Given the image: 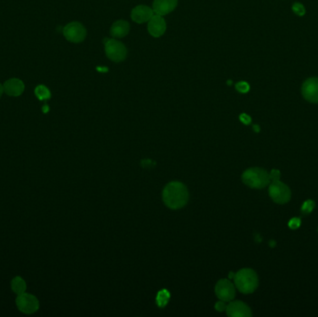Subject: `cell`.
Returning <instances> with one entry per match:
<instances>
[{
  "label": "cell",
  "mask_w": 318,
  "mask_h": 317,
  "mask_svg": "<svg viewBox=\"0 0 318 317\" xmlns=\"http://www.w3.org/2000/svg\"><path fill=\"white\" fill-rule=\"evenodd\" d=\"M129 32H130V23L123 20L114 22L110 30L112 37L116 39H121V38L126 37Z\"/></svg>",
  "instance_id": "obj_15"
},
{
  "label": "cell",
  "mask_w": 318,
  "mask_h": 317,
  "mask_svg": "<svg viewBox=\"0 0 318 317\" xmlns=\"http://www.w3.org/2000/svg\"><path fill=\"white\" fill-rule=\"evenodd\" d=\"M48 110H49V107H48V106H45L44 108H43V111H44V112H47Z\"/></svg>",
  "instance_id": "obj_28"
},
{
  "label": "cell",
  "mask_w": 318,
  "mask_h": 317,
  "mask_svg": "<svg viewBox=\"0 0 318 317\" xmlns=\"http://www.w3.org/2000/svg\"><path fill=\"white\" fill-rule=\"evenodd\" d=\"M269 176H270L271 181H279L280 171L278 170H273L269 173Z\"/></svg>",
  "instance_id": "obj_23"
},
{
  "label": "cell",
  "mask_w": 318,
  "mask_h": 317,
  "mask_svg": "<svg viewBox=\"0 0 318 317\" xmlns=\"http://www.w3.org/2000/svg\"><path fill=\"white\" fill-rule=\"evenodd\" d=\"M86 29L80 22H71L63 28V36L73 43L82 42L86 38Z\"/></svg>",
  "instance_id": "obj_7"
},
{
  "label": "cell",
  "mask_w": 318,
  "mask_h": 317,
  "mask_svg": "<svg viewBox=\"0 0 318 317\" xmlns=\"http://www.w3.org/2000/svg\"><path fill=\"white\" fill-rule=\"evenodd\" d=\"M301 219L300 218H292L289 221V227L292 230H296L301 226Z\"/></svg>",
  "instance_id": "obj_22"
},
{
  "label": "cell",
  "mask_w": 318,
  "mask_h": 317,
  "mask_svg": "<svg viewBox=\"0 0 318 317\" xmlns=\"http://www.w3.org/2000/svg\"><path fill=\"white\" fill-rule=\"evenodd\" d=\"M292 10L294 13L299 16H303L305 14V8L301 3H295L292 7Z\"/></svg>",
  "instance_id": "obj_20"
},
{
  "label": "cell",
  "mask_w": 318,
  "mask_h": 317,
  "mask_svg": "<svg viewBox=\"0 0 318 317\" xmlns=\"http://www.w3.org/2000/svg\"><path fill=\"white\" fill-rule=\"evenodd\" d=\"M226 307H227V305L225 304V301H219L216 303L215 309L217 311H219V312H224V311H226Z\"/></svg>",
  "instance_id": "obj_24"
},
{
  "label": "cell",
  "mask_w": 318,
  "mask_h": 317,
  "mask_svg": "<svg viewBox=\"0 0 318 317\" xmlns=\"http://www.w3.org/2000/svg\"><path fill=\"white\" fill-rule=\"evenodd\" d=\"M165 205L171 209H180L189 200V193L186 186L180 181H171L165 186L162 193Z\"/></svg>",
  "instance_id": "obj_1"
},
{
  "label": "cell",
  "mask_w": 318,
  "mask_h": 317,
  "mask_svg": "<svg viewBox=\"0 0 318 317\" xmlns=\"http://www.w3.org/2000/svg\"><path fill=\"white\" fill-rule=\"evenodd\" d=\"M105 53L110 60L119 62L125 60L126 49L125 45L115 39H105Z\"/></svg>",
  "instance_id": "obj_5"
},
{
  "label": "cell",
  "mask_w": 318,
  "mask_h": 317,
  "mask_svg": "<svg viewBox=\"0 0 318 317\" xmlns=\"http://www.w3.org/2000/svg\"><path fill=\"white\" fill-rule=\"evenodd\" d=\"M3 92H4V88H3V86L0 84V97L2 96Z\"/></svg>",
  "instance_id": "obj_26"
},
{
  "label": "cell",
  "mask_w": 318,
  "mask_h": 317,
  "mask_svg": "<svg viewBox=\"0 0 318 317\" xmlns=\"http://www.w3.org/2000/svg\"><path fill=\"white\" fill-rule=\"evenodd\" d=\"M35 93H36L37 97H38L40 101L49 100V99L50 98V96H51L49 88H47V87H45V86H42V85H40L38 88H36Z\"/></svg>",
  "instance_id": "obj_18"
},
{
  "label": "cell",
  "mask_w": 318,
  "mask_h": 317,
  "mask_svg": "<svg viewBox=\"0 0 318 317\" xmlns=\"http://www.w3.org/2000/svg\"><path fill=\"white\" fill-rule=\"evenodd\" d=\"M153 16L154 11L148 6H137L132 11V19L137 23L149 22Z\"/></svg>",
  "instance_id": "obj_12"
},
{
  "label": "cell",
  "mask_w": 318,
  "mask_h": 317,
  "mask_svg": "<svg viewBox=\"0 0 318 317\" xmlns=\"http://www.w3.org/2000/svg\"><path fill=\"white\" fill-rule=\"evenodd\" d=\"M178 5V0H154L153 11L155 14L164 16L174 11Z\"/></svg>",
  "instance_id": "obj_13"
},
{
  "label": "cell",
  "mask_w": 318,
  "mask_h": 317,
  "mask_svg": "<svg viewBox=\"0 0 318 317\" xmlns=\"http://www.w3.org/2000/svg\"><path fill=\"white\" fill-rule=\"evenodd\" d=\"M315 206V203L313 202V200H306L305 202L302 204V212L303 214L311 213L314 208Z\"/></svg>",
  "instance_id": "obj_19"
},
{
  "label": "cell",
  "mask_w": 318,
  "mask_h": 317,
  "mask_svg": "<svg viewBox=\"0 0 318 317\" xmlns=\"http://www.w3.org/2000/svg\"><path fill=\"white\" fill-rule=\"evenodd\" d=\"M4 91H5L9 96L12 97H17L20 96L23 90H24V85L22 81L18 78H11L10 80H8L3 86Z\"/></svg>",
  "instance_id": "obj_14"
},
{
  "label": "cell",
  "mask_w": 318,
  "mask_h": 317,
  "mask_svg": "<svg viewBox=\"0 0 318 317\" xmlns=\"http://www.w3.org/2000/svg\"><path fill=\"white\" fill-rule=\"evenodd\" d=\"M302 97L311 104H318V77H310L302 86Z\"/></svg>",
  "instance_id": "obj_9"
},
{
  "label": "cell",
  "mask_w": 318,
  "mask_h": 317,
  "mask_svg": "<svg viewBox=\"0 0 318 317\" xmlns=\"http://www.w3.org/2000/svg\"><path fill=\"white\" fill-rule=\"evenodd\" d=\"M236 289L244 294H250L257 290L259 286L258 275L252 269L239 270L234 276Z\"/></svg>",
  "instance_id": "obj_2"
},
{
  "label": "cell",
  "mask_w": 318,
  "mask_h": 317,
  "mask_svg": "<svg viewBox=\"0 0 318 317\" xmlns=\"http://www.w3.org/2000/svg\"><path fill=\"white\" fill-rule=\"evenodd\" d=\"M236 287L228 279H220L215 287V293L220 301L228 302L236 296Z\"/></svg>",
  "instance_id": "obj_8"
},
{
  "label": "cell",
  "mask_w": 318,
  "mask_h": 317,
  "mask_svg": "<svg viewBox=\"0 0 318 317\" xmlns=\"http://www.w3.org/2000/svg\"><path fill=\"white\" fill-rule=\"evenodd\" d=\"M26 289H27V286H26V283H25V281L23 280V278L20 277V276H16V277L12 279V281H11V290L15 294L21 295V294L24 293L26 291Z\"/></svg>",
  "instance_id": "obj_16"
},
{
  "label": "cell",
  "mask_w": 318,
  "mask_h": 317,
  "mask_svg": "<svg viewBox=\"0 0 318 317\" xmlns=\"http://www.w3.org/2000/svg\"><path fill=\"white\" fill-rule=\"evenodd\" d=\"M236 88L238 92L247 93L249 91L250 87H249V85L247 82L241 81V82H238L236 84Z\"/></svg>",
  "instance_id": "obj_21"
},
{
  "label": "cell",
  "mask_w": 318,
  "mask_h": 317,
  "mask_svg": "<svg viewBox=\"0 0 318 317\" xmlns=\"http://www.w3.org/2000/svg\"><path fill=\"white\" fill-rule=\"evenodd\" d=\"M226 312L230 317H250L252 315L250 308L240 301L230 302L226 307Z\"/></svg>",
  "instance_id": "obj_10"
},
{
  "label": "cell",
  "mask_w": 318,
  "mask_h": 317,
  "mask_svg": "<svg viewBox=\"0 0 318 317\" xmlns=\"http://www.w3.org/2000/svg\"><path fill=\"white\" fill-rule=\"evenodd\" d=\"M240 120H241V122H243L244 124L248 125V124L251 122V118H250V116H249V115H246V114H243V115H240Z\"/></svg>",
  "instance_id": "obj_25"
},
{
  "label": "cell",
  "mask_w": 318,
  "mask_h": 317,
  "mask_svg": "<svg viewBox=\"0 0 318 317\" xmlns=\"http://www.w3.org/2000/svg\"><path fill=\"white\" fill-rule=\"evenodd\" d=\"M170 295L169 291L166 290H162L159 291L157 297H156V302L159 307H164L169 302Z\"/></svg>",
  "instance_id": "obj_17"
},
{
  "label": "cell",
  "mask_w": 318,
  "mask_h": 317,
  "mask_svg": "<svg viewBox=\"0 0 318 317\" xmlns=\"http://www.w3.org/2000/svg\"><path fill=\"white\" fill-rule=\"evenodd\" d=\"M167 29V23L164 18L161 15L155 14L150 19L148 22L149 34L154 38H159L163 36Z\"/></svg>",
  "instance_id": "obj_11"
},
{
  "label": "cell",
  "mask_w": 318,
  "mask_h": 317,
  "mask_svg": "<svg viewBox=\"0 0 318 317\" xmlns=\"http://www.w3.org/2000/svg\"><path fill=\"white\" fill-rule=\"evenodd\" d=\"M242 181L253 189H264L271 182L270 176L262 168H250L242 174Z\"/></svg>",
  "instance_id": "obj_3"
},
{
  "label": "cell",
  "mask_w": 318,
  "mask_h": 317,
  "mask_svg": "<svg viewBox=\"0 0 318 317\" xmlns=\"http://www.w3.org/2000/svg\"><path fill=\"white\" fill-rule=\"evenodd\" d=\"M16 305L20 312L32 314L39 311V301L36 296L24 292L17 297Z\"/></svg>",
  "instance_id": "obj_6"
},
{
  "label": "cell",
  "mask_w": 318,
  "mask_h": 317,
  "mask_svg": "<svg viewBox=\"0 0 318 317\" xmlns=\"http://www.w3.org/2000/svg\"><path fill=\"white\" fill-rule=\"evenodd\" d=\"M253 128H254V131H255V132H260V126H257V125H255V126H253Z\"/></svg>",
  "instance_id": "obj_27"
},
{
  "label": "cell",
  "mask_w": 318,
  "mask_h": 317,
  "mask_svg": "<svg viewBox=\"0 0 318 317\" xmlns=\"http://www.w3.org/2000/svg\"><path fill=\"white\" fill-rule=\"evenodd\" d=\"M269 196L276 204H287L291 200V188L280 181H272L269 186Z\"/></svg>",
  "instance_id": "obj_4"
}]
</instances>
